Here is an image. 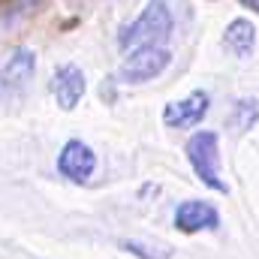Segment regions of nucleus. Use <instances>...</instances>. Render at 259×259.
Masks as SVG:
<instances>
[{
	"mask_svg": "<svg viewBox=\"0 0 259 259\" xmlns=\"http://www.w3.org/2000/svg\"><path fill=\"white\" fill-rule=\"evenodd\" d=\"M172 64V52L166 46H148L127 52V58L118 66V81L121 84H145L157 75H163Z\"/></svg>",
	"mask_w": 259,
	"mask_h": 259,
	"instance_id": "20e7f679",
	"label": "nucleus"
},
{
	"mask_svg": "<svg viewBox=\"0 0 259 259\" xmlns=\"http://www.w3.org/2000/svg\"><path fill=\"white\" fill-rule=\"evenodd\" d=\"M175 226L184 232V235H193V232H202V229H217L220 226V211L205 202V199H184L178 208H175Z\"/></svg>",
	"mask_w": 259,
	"mask_h": 259,
	"instance_id": "0eeeda50",
	"label": "nucleus"
},
{
	"mask_svg": "<svg viewBox=\"0 0 259 259\" xmlns=\"http://www.w3.org/2000/svg\"><path fill=\"white\" fill-rule=\"evenodd\" d=\"M88 91V81H84V72L75 64H61L52 75V94H55V103L64 109V112H72L81 97Z\"/></svg>",
	"mask_w": 259,
	"mask_h": 259,
	"instance_id": "6e6552de",
	"label": "nucleus"
},
{
	"mask_svg": "<svg viewBox=\"0 0 259 259\" xmlns=\"http://www.w3.org/2000/svg\"><path fill=\"white\" fill-rule=\"evenodd\" d=\"M211 109V97L205 91H193L187 94L184 100H175L163 109V124L172 130H190V127H199L205 121Z\"/></svg>",
	"mask_w": 259,
	"mask_h": 259,
	"instance_id": "423d86ee",
	"label": "nucleus"
},
{
	"mask_svg": "<svg viewBox=\"0 0 259 259\" xmlns=\"http://www.w3.org/2000/svg\"><path fill=\"white\" fill-rule=\"evenodd\" d=\"M241 3H244V6H250L253 12H259V0H241Z\"/></svg>",
	"mask_w": 259,
	"mask_h": 259,
	"instance_id": "f8f14e48",
	"label": "nucleus"
},
{
	"mask_svg": "<svg viewBox=\"0 0 259 259\" xmlns=\"http://www.w3.org/2000/svg\"><path fill=\"white\" fill-rule=\"evenodd\" d=\"M15 3H21V0H0V9H9V6H15Z\"/></svg>",
	"mask_w": 259,
	"mask_h": 259,
	"instance_id": "ddd939ff",
	"label": "nucleus"
},
{
	"mask_svg": "<svg viewBox=\"0 0 259 259\" xmlns=\"http://www.w3.org/2000/svg\"><path fill=\"white\" fill-rule=\"evenodd\" d=\"M223 46L232 58L238 61H250L256 52V27L250 18H232L223 30Z\"/></svg>",
	"mask_w": 259,
	"mask_h": 259,
	"instance_id": "1a4fd4ad",
	"label": "nucleus"
},
{
	"mask_svg": "<svg viewBox=\"0 0 259 259\" xmlns=\"http://www.w3.org/2000/svg\"><path fill=\"white\" fill-rule=\"evenodd\" d=\"M184 154H187V163L196 172V178L214 190V193H229V184L223 181L220 175V136L214 130H199L187 139L184 145Z\"/></svg>",
	"mask_w": 259,
	"mask_h": 259,
	"instance_id": "7ed1b4c3",
	"label": "nucleus"
},
{
	"mask_svg": "<svg viewBox=\"0 0 259 259\" xmlns=\"http://www.w3.org/2000/svg\"><path fill=\"white\" fill-rule=\"evenodd\" d=\"M33 75H36V55L27 46L12 49L0 61V112L18 109L27 100Z\"/></svg>",
	"mask_w": 259,
	"mask_h": 259,
	"instance_id": "f03ea898",
	"label": "nucleus"
},
{
	"mask_svg": "<svg viewBox=\"0 0 259 259\" xmlns=\"http://www.w3.org/2000/svg\"><path fill=\"white\" fill-rule=\"evenodd\" d=\"M169 36H172V12H169L166 0H148L142 15L121 27L118 46H121V52H136V49H148V46H166Z\"/></svg>",
	"mask_w": 259,
	"mask_h": 259,
	"instance_id": "f257e3e1",
	"label": "nucleus"
},
{
	"mask_svg": "<svg viewBox=\"0 0 259 259\" xmlns=\"http://www.w3.org/2000/svg\"><path fill=\"white\" fill-rule=\"evenodd\" d=\"M58 172L64 178H69L72 184L91 181V175L97 172V154H94V148L88 142H81V139H69L61 148V154H58Z\"/></svg>",
	"mask_w": 259,
	"mask_h": 259,
	"instance_id": "39448f33",
	"label": "nucleus"
},
{
	"mask_svg": "<svg viewBox=\"0 0 259 259\" xmlns=\"http://www.w3.org/2000/svg\"><path fill=\"white\" fill-rule=\"evenodd\" d=\"M256 121H259V103L253 97H241V100H235V106L226 115V130L232 136H244V133H250L256 127Z\"/></svg>",
	"mask_w": 259,
	"mask_h": 259,
	"instance_id": "9d476101",
	"label": "nucleus"
},
{
	"mask_svg": "<svg viewBox=\"0 0 259 259\" xmlns=\"http://www.w3.org/2000/svg\"><path fill=\"white\" fill-rule=\"evenodd\" d=\"M121 247L139 259H169L172 256V247L169 244H151V241H136V238L121 241Z\"/></svg>",
	"mask_w": 259,
	"mask_h": 259,
	"instance_id": "9b49d317",
	"label": "nucleus"
}]
</instances>
